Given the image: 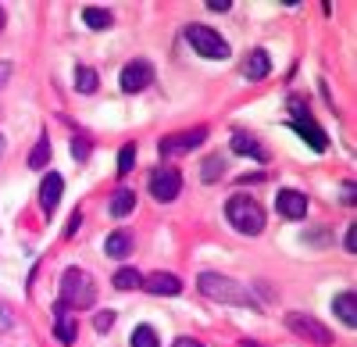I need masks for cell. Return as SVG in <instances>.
Returning <instances> with one entry per match:
<instances>
[{
	"label": "cell",
	"mask_w": 357,
	"mask_h": 347,
	"mask_svg": "<svg viewBox=\"0 0 357 347\" xmlns=\"http://www.w3.org/2000/svg\"><path fill=\"white\" fill-rule=\"evenodd\" d=\"M197 287L204 297H211V301H222V304H236V308H258V301L254 294H250L243 283L236 279H229V276H218V272H204L197 279Z\"/></svg>",
	"instance_id": "1"
},
{
	"label": "cell",
	"mask_w": 357,
	"mask_h": 347,
	"mask_svg": "<svg viewBox=\"0 0 357 347\" xmlns=\"http://www.w3.org/2000/svg\"><path fill=\"white\" fill-rule=\"evenodd\" d=\"M97 301V283L86 269H65L61 276V308H90Z\"/></svg>",
	"instance_id": "2"
},
{
	"label": "cell",
	"mask_w": 357,
	"mask_h": 347,
	"mask_svg": "<svg viewBox=\"0 0 357 347\" xmlns=\"http://www.w3.org/2000/svg\"><path fill=\"white\" fill-rule=\"evenodd\" d=\"M225 215H229V222H233V229L243 233V236H258L264 229V212H261V204L254 197H243V194L229 197Z\"/></svg>",
	"instance_id": "3"
},
{
	"label": "cell",
	"mask_w": 357,
	"mask_h": 347,
	"mask_svg": "<svg viewBox=\"0 0 357 347\" xmlns=\"http://www.w3.org/2000/svg\"><path fill=\"white\" fill-rule=\"evenodd\" d=\"M186 39H190V47L211 61H225L229 57V44L222 39V32H215L211 26H186Z\"/></svg>",
	"instance_id": "4"
},
{
	"label": "cell",
	"mask_w": 357,
	"mask_h": 347,
	"mask_svg": "<svg viewBox=\"0 0 357 347\" xmlns=\"http://www.w3.org/2000/svg\"><path fill=\"white\" fill-rule=\"evenodd\" d=\"M286 326H289V333H297L300 340H307V344H314V347H329V344H332V333H329L314 315L289 312V315H286Z\"/></svg>",
	"instance_id": "5"
},
{
	"label": "cell",
	"mask_w": 357,
	"mask_h": 347,
	"mask_svg": "<svg viewBox=\"0 0 357 347\" xmlns=\"http://www.w3.org/2000/svg\"><path fill=\"white\" fill-rule=\"evenodd\" d=\"M207 140V129L204 126H197V129H182V133H172V136H161V154L164 158H172V154H186V151H193V147H200Z\"/></svg>",
	"instance_id": "6"
},
{
	"label": "cell",
	"mask_w": 357,
	"mask_h": 347,
	"mask_svg": "<svg viewBox=\"0 0 357 347\" xmlns=\"http://www.w3.org/2000/svg\"><path fill=\"white\" fill-rule=\"evenodd\" d=\"M151 83H154V65L146 57H136V61H129V65L122 68V90L125 93H139Z\"/></svg>",
	"instance_id": "7"
},
{
	"label": "cell",
	"mask_w": 357,
	"mask_h": 347,
	"mask_svg": "<svg viewBox=\"0 0 357 347\" xmlns=\"http://www.w3.org/2000/svg\"><path fill=\"white\" fill-rule=\"evenodd\" d=\"M179 190H182V176H179L175 169H154V176H151V194H154L157 200H175Z\"/></svg>",
	"instance_id": "8"
},
{
	"label": "cell",
	"mask_w": 357,
	"mask_h": 347,
	"mask_svg": "<svg viewBox=\"0 0 357 347\" xmlns=\"http://www.w3.org/2000/svg\"><path fill=\"white\" fill-rule=\"evenodd\" d=\"M293 111H297V118H293L289 126L297 129L304 140H311V147H314V151H325V147H329V136L318 129V122H314V118H307V115L300 111V104H293Z\"/></svg>",
	"instance_id": "9"
},
{
	"label": "cell",
	"mask_w": 357,
	"mask_h": 347,
	"mask_svg": "<svg viewBox=\"0 0 357 347\" xmlns=\"http://www.w3.org/2000/svg\"><path fill=\"white\" fill-rule=\"evenodd\" d=\"M61 194H65V179H61L57 172H50L44 182H39V208H44V215H54V212H57Z\"/></svg>",
	"instance_id": "10"
},
{
	"label": "cell",
	"mask_w": 357,
	"mask_h": 347,
	"mask_svg": "<svg viewBox=\"0 0 357 347\" xmlns=\"http://www.w3.org/2000/svg\"><path fill=\"white\" fill-rule=\"evenodd\" d=\"M143 287L154 297H175V294H182V279L172 276V272H154V276L143 279Z\"/></svg>",
	"instance_id": "11"
},
{
	"label": "cell",
	"mask_w": 357,
	"mask_h": 347,
	"mask_svg": "<svg viewBox=\"0 0 357 347\" xmlns=\"http://www.w3.org/2000/svg\"><path fill=\"white\" fill-rule=\"evenodd\" d=\"M276 208L286 218H304L307 215V194H300V190H279L276 194Z\"/></svg>",
	"instance_id": "12"
},
{
	"label": "cell",
	"mask_w": 357,
	"mask_h": 347,
	"mask_svg": "<svg viewBox=\"0 0 357 347\" xmlns=\"http://www.w3.org/2000/svg\"><path fill=\"white\" fill-rule=\"evenodd\" d=\"M332 315L340 319L347 330H354V326H357V294H354V290L336 294V301H332Z\"/></svg>",
	"instance_id": "13"
},
{
	"label": "cell",
	"mask_w": 357,
	"mask_h": 347,
	"mask_svg": "<svg viewBox=\"0 0 357 347\" xmlns=\"http://www.w3.org/2000/svg\"><path fill=\"white\" fill-rule=\"evenodd\" d=\"M271 72V61H268V54L264 50H250L247 54V61H243V75L250 79V83H261V79Z\"/></svg>",
	"instance_id": "14"
},
{
	"label": "cell",
	"mask_w": 357,
	"mask_h": 347,
	"mask_svg": "<svg viewBox=\"0 0 357 347\" xmlns=\"http://www.w3.org/2000/svg\"><path fill=\"white\" fill-rule=\"evenodd\" d=\"M54 337H57L61 344H75V337H79V319H72V315H68V308H61V304H57Z\"/></svg>",
	"instance_id": "15"
},
{
	"label": "cell",
	"mask_w": 357,
	"mask_h": 347,
	"mask_svg": "<svg viewBox=\"0 0 357 347\" xmlns=\"http://www.w3.org/2000/svg\"><path fill=\"white\" fill-rule=\"evenodd\" d=\"M233 151H236V154H254L258 161H268V151L261 147V140L250 136V133H236V136H233Z\"/></svg>",
	"instance_id": "16"
},
{
	"label": "cell",
	"mask_w": 357,
	"mask_h": 347,
	"mask_svg": "<svg viewBox=\"0 0 357 347\" xmlns=\"http://www.w3.org/2000/svg\"><path fill=\"white\" fill-rule=\"evenodd\" d=\"M104 251H108V258H125V254L133 251V233H125V229L111 233L108 243H104Z\"/></svg>",
	"instance_id": "17"
},
{
	"label": "cell",
	"mask_w": 357,
	"mask_h": 347,
	"mask_svg": "<svg viewBox=\"0 0 357 347\" xmlns=\"http://www.w3.org/2000/svg\"><path fill=\"white\" fill-rule=\"evenodd\" d=\"M133 212H136V190H118L111 197V215L125 218V215H133Z\"/></svg>",
	"instance_id": "18"
},
{
	"label": "cell",
	"mask_w": 357,
	"mask_h": 347,
	"mask_svg": "<svg viewBox=\"0 0 357 347\" xmlns=\"http://www.w3.org/2000/svg\"><path fill=\"white\" fill-rule=\"evenodd\" d=\"M97 86H100L97 72H93V68H86V65H79V68H75V90L90 97V93H97Z\"/></svg>",
	"instance_id": "19"
},
{
	"label": "cell",
	"mask_w": 357,
	"mask_h": 347,
	"mask_svg": "<svg viewBox=\"0 0 357 347\" xmlns=\"http://www.w3.org/2000/svg\"><path fill=\"white\" fill-rule=\"evenodd\" d=\"M136 287H143V276L136 272V269H118L115 272V290H136Z\"/></svg>",
	"instance_id": "20"
},
{
	"label": "cell",
	"mask_w": 357,
	"mask_h": 347,
	"mask_svg": "<svg viewBox=\"0 0 357 347\" xmlns=\"http://www.w3.org/2000/svg\"><path fill=\"white\" fill-rule=\"evenodd\" d=\"M82 22H86L90 29H108L115 18H111V11H104V8H86V11H82Z\"/></svg>",
	"instance_id": "21"
},
{
	"label": "cell",
	"mask_w": 357,
	"mask_h": 347,
	"mask_svg": "<svg viewBox=\"0 0 357 347\" xmlns=\"http://www.w3.org/2000/svg\"><path fill=\"white\" fill-rule=\"evenodd\" d=\"M222 172H225V161H222V154L207 158L204 165H200V179H204V182H218V179H222Z\"/></svg>",
	"instance_id": "22"
},
{
	"label": "cell",
	"mask_w": 357,
	"mask_h": 347,
	"mask_svg": "<svg viewBox=\"0 0 357 347\" xmlns=\"http://www.w3.org/2000/svg\"><path fill=\"white\" fill-rule=\"evenodd\" d=\"M47 158H50V140H47V136H39V140H36V147H32V154H29V169H44V165H47Z\"/></svg>",
	"instance_id": "23"
},
{
	"label": "cell",
	"mask_w": 357,
	"mask_h": 347,
	"mask_svg": "<svg viewBox=\"0 0 357 347\" xmlns=\"http://www.w3.org/2000/svg\"><path fill=\"white\" fill-rule=\"evenodd\" d=\"M129 344H133V347H161V344H157V333L151 330V326H136L133 337H129Z\"/></svg>",
	"instance_id": "24"
},
{
	"label": "cell",
	"mask_w": 357,
	"mask_h": 347,
	"mask_svg": "<svg viewBox=\"0 0 357 347\" xmlns=\"http://www.w3.org/2000/svg\"><path fill=\"white\" fill-rule=\"evenodd\" d=\"M133 165H136V144H125L118 154V176H129Z\"/></svg>",
	"instance_id": "25"
},
{
	"label": "cell",
	"mask_w": 357,
	"mask_h": 347,
	"mask_svg": "<svg viewBox=\"0 0 357 347\" xmlns=\"http://www.w3.org/2000/svg\"><path fill=\"white\" fill-rule=\"evenodd\" d=\"M72 158H75V161H86V158H90V140H86V136H75V140H72Z\"/></svg>",
	"instance_id": "26"
},
{
	"label": "cell",
	"mask_w": 357,
	"mask_h": 347,
	"mask_svg": "<svg viewBox=\"0 0 357 347\" xmlns=\"http://www.w3.org/2000/svg\"><path fill=\"white\" fill-rule=\"evenodd\" d=\"M115 319H118L115 312H100V315H97V322H93V326H97V333H108L111 326H115Z\"/></svg>",
	"instance_id": "27"
},
{
	"label": "cell",
	"mask_w": 357,
	"mask_h": 347,
	"mask_svg": "<svg viewBox=\"0 0 357 347\" xmlns=\"http://www.w3.org/2000/svg\"><path fill=\"white\" fill-rule=\"evenodd\" d=\"M79 226H82V212H75V215L68 218V226H65V236H75V233H79Z\"/></svg>",
	"instance_id": "28"
},
{
	"label": "cell",
	"mask_w": 357,
	"mask_h": 347,
	"mask_svg": "<svg viewBox=\"0 0 357 347\" xmlns=\"http://www.w3.org/2000/svg\"><path fill=\"white\" fill-rule=\"evenodd\" d=\"M343 243H347V251H357V226H350V229H347Z\"/></svg>",
	"instance_id": "29"
},
{
	"label": "cell",
	"mask_w": 357,
	"mask_h": 347,
	"mask_svg": "<svg viewBox=\"0 0 357 347\" xmlns=\"http://www.w3.org/2000/svg\"><path fill=\"white\" fill-rule=\"evenodd\" d=\"M207 8H211V11H229V8H233V0H207Z\"/></svg>",
	"instance_id": "30"
},
{
	"label": "cell",
	"mask_w": 357,
	"mask_h": 347,
	"mask_svg": "<svg viewBox=\"0 0 357 347\" xmlns=\"http://www.w3.org/2000/svg\"><path fill=\"white\" fill-rule=\"evenodd\" d=\"M172 347H204V344H200V340H193V337H179Z\"/></svg>",
	"instance_id": "31"
},
{
	"label": "cell",
	"mask_w": 357,
	"mask_h": 347,
	"mask_svg": "<svg viewBox=\"0 0 357 347\" xmlns=\"http://www.w3.org/2000/svg\"><path fill=\"white\" fill-rule=\"evenodd\" d=\"M8 72H11V65H8V61H0V83L8 79Z\"/></svg>",
	"instance_id": "32"
},
{
	"label": "cell",
	"mask_w": 357,
	"mask_h": 347,
	"mask_svg": "<svg viewBox=\"0 0 357 347\" xmlns=\"http://www.w3.org/2000/svg\"><path fill=\"white\" fill-rule=\"evenodd\" d=\"M4 151H8V140H4V136H0V158H4Z\"/></svg>",
	"instance_id": "33"
},
{
	"label": "cell",
	"mask_w": 357,
	"mask_h": 347,
	"mask_svg": "<svg viewBox=\"0 0 357 347\" xmlns=\"http://www.w3.org/2000/svg\"><path fill=\"white\" fill-rule=\"evenodd\" d=\"M0 29H4V8H0Z\"/></svg>",
	"instance_id": "34"
}]
</instances>
